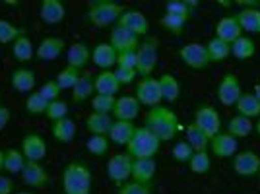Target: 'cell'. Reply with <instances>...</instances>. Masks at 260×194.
<instances>
[{
	"instance_id": "1",
	"label": "cell",
	"mask_w": 260,
	"mask_h": 194,
	"mask_svg": "<svg viewBox=\"0 0 260 194\" xmlns=\"http://www.w3.org/2000/svg\"><path fill=\"white\" fill-rule=\"evenodd\" d=\"M146 128L152 132L153 136L159 142H171L179 134V117L173 109L165 107V105H157L148 111L146 115Z\"/></svg>"
},
{
	"instance_id": "2",
	"label": "cell",
	"mask_w": 260,
	"mask_h": 194,
	"mask_svg": "<svg viewBox=\"0 0 260 194\" xmlns=\"http://www.w3.org/2000/svg\"><path fill=\"white\" fill-rule=\"evenodd\" d=\"M91 169L84 161H70L62 171V192L91 194Z\"/></svg>"
},
{
	"instance_id": "3",
	"label": "cell",
	"mask_w": 260,
	"mask_h": 194,
	"mask_svg": "<svg viewBox=\"0 0 260 194\" xmlns=\"http://www.w3.org/2000/svg\"><path fill=\"white\" fill-rule=\"evenodd\" d=\"M124 12V6L120 2L115 0H98V2H91L89 8L86 12L87 22L91 23L93 27H111V25H117L119 18Z\"/></svg>"
},
{
	"instance_id": "4",
	"label": "cell",
	"mask_w": 260,
	"mask_h": 194,
	"mask_svg": "<svg viewBox=\"0 0 260 194\" xmlns=\"http://www.w3.org/2000/svg\"><path fill=\"white\" fill-rule=\"evenodd\" d=\"M124 148L132 159H152L157 155V151L161 148V142L157 140L146 126H138Z\"/></svg>"
},
{
	"instance_id": "5",
	"label": "cell",
	"mask_w": 260,
	"mask_h": 194,
	"mask_svg": "<svg viewBox=\"0 0 260 194\" xmlns=\"http://www.w3.org/2000/svg\"><path fill=\"white\" fill-rule=\"evenodd\" d=\"M159 45L155 37H146L144 41H140V47L136 49L138 54V64H136V72L142 78H150L157 66V58H159Z\"/></svg>"
},
{
	"instance_id": "6",
	"label": "cell",
	"mask_w": 260,
	"mask_h": 194,
	"mask_svg": "<svg viewBox=\"0 0 260 194\" xmlns=\"http://www.w3.org/2000/svg\"><path fill=\"white\" fill-rule=\"evenodd\" d=\"M192 122L206 134L208 138H212V136H216V134L221 132V119H219V113H217L212 105H206V103H202L200 107H196L194 120H192Z\"/></svg>"
},
{
	"instance_id": "7",
	"label": "cell",
	"mask_w": 260,
	"mask_h": 194,
	"mask_svg": "<svg viewBox=\"0 0 260 194\" xmlns=\"http://www.w3.org/2000/svg\"><path fill=\"white\" fill-rule=\"evenodd\" d=\"M217 101L225 107H235V103L239 101V97L243 95V87H241V82L235 74H223V78L219 80L217 84Z\"/></svg>"
},
{
	"instance_id": "8",
	"label": "cell",
	"mask_w": 260,
	"mask_h": 194,
	"mask_svg": "<svg viewBox=\"0 0 260 194\" xmlns=\"http://www.w3.org/2000/svg\"><path fill=\"white\" fill-rule=\"evenodd\" d=\"M117 25L128 29L130 33H134L138 37H148V33H150V20L146 18L144 12L136 10V8H124Z\"/></svg>"
},
{
	"instance_id": "9",
	"label": "cell",
	"mask_w": 260,
	"mask_h": 194,
	"mask_svg": "<svg viewBox=\"0 0 260 194\" xmlns=\"http://www.w3.org/2000/svg\"><path fill=\"white\" fill-rule=\"evenodd\" d=\"M136 99H138V103L140 105H146V107H157V105H161V87H159V82H157V78H142L140 82H138V86H136Z\"/></svg>"
},
{
	"instance_id": "10",
	"label": "cell",
	"mask_w": 260,
	"mask_h": 194,
	"mask_svg": "<svg viewBox=\"0 0 260 194\" xmlns=\"http://www.w3.org/2000/svg\"><path fill=\"white\" fill-rule=\"evenodd\" d=\"M130 171H132V157L128 153H115L113 157H109L107 161V177L115 184H124L128 183Z\"/></svg>"
},
{
	"instance_id": "11",
	"label": "cell",
	"mask_w": 260,
	"mask_h": 194,
	"mask_svg": "<svg viewBox=\"0 0 260 194\" xmlns=\"http://www.w3.org/2000/svg\"><path fill=\"white\" fill-rule=\"evenodd\" d=\"M179 58L183 60L184 66H188V68H192V70H204V68L210 64L206 45H202V43H188V45H184V47H181Z\"/></svg>"
},
{
	"instance_id": "12",
	"label": "cell",
	"mask_w": 260,
	"mask_h": 194,
	"mask_svg": "<svg viewBox=\"0 0 260 194\" xmlns=\"http://www.w3.org/2000/svg\"><path fill=\"white\" fill-rule=\"evenodd\" d=\"M208 148L212 151V155H216L217 159H228L239 151V140L228 132H219V134L210 138Z\"/></svg>"
},
{
	"instance_id": "13",
	"label": "cell",
	"mask_w": 260,
	"mask_h": 194,
	"mask_svg": "<svg viewBox=\"0 0 260 194\" xmlns=\"http://www.w3.org/2000/svg\"><path fill=\"white\" fill-rule=\"evenodd\" d=\"M260 169V157L258 153H254L252 150H239L233 155V171L237 173L239 177H254L258 175Z\"/></svg>"
},
{
	"instance_id": "14",
	"label": "cell",
	"mask_w": 260,
	"mask_h": 194,
	"mask_svg": "<svg viewBox=\"0 0 260 194\" xmlns=\"http://www.w3.org/2000/svg\"><path fill=\"white\" fill-rule=\"evenodd\" d=\"M140 37L138 35H134V33H130L128 29H124V27H119V25H115L113 29H111V35H109V45L119 53H126V51H136L138 47H140Z\"/></svg>"
},
{
	"instance_id": "15",
	"label": "cell",
	"mask_w": 260,
	"mask_h": 194,
	"mask_svg": "<svg viewBox=\"0 0 260 194\" xmlns=\"http://www.w3.org/2000/svg\"><path fill=\"white\" fill-rule=\"evenodd\" d=\"M22 153L27 161H43L47 155V142L43 140L41 134L29 132L25 134L22 140Z\"/></svg>"
},
{
	"instance_id": "16",
	"label": "cell",
	"mask_w": 260,
	"mask_h": 194,
	"mask_svg": "<svg viewBox=\"0 0 260 194\" xmlns=\"http://www.w3.org/2000/svg\"><path fill=\"white\" fill-rule=\"evenodd\" d=\"M66 53V43L62 37H45L41 43L37 45L35 56L43 62H54Z\"/></svg>"
},
{
	"instance_id": "17",
	"label": "cell",
	"mask_w": 260,
	"mask_h": 194,
	"mask_svg": "<svg viewBox=\"0 0 260 194\" xmlns=\"http://www.w3.org/2000/svg\"><path fill=\"white\" fill-rule=\"evenodd\" d=\"M140 103L134 95H122L117 97V103H115V111H113V119L115 120H126L132 122L140 115Z\"/></svg>"
},
{
	"instance_id": "18",
	"label": "cell",
	"mask_w": 260,
	"mask_h": 194,
	"mask_svg": "<svg viewBox=\"0 0 260 194\" xmlns=\"http://www.w3.org/2000/svg\"><path fill=\"white\" fill-rule=\"evenodd\" d=\"M22 179L27 186H33V188H45L49 184V173L39 161H27L25 167L22 171Z\"/></svg>"
},
{
	"instance_id": "19",
	"label": "cell",
	"mask_w": 260,
	"mask_h": 194,
	"mask_svg": "<svg viewBox=\"0 0 260 194\" xmlns=\"http://www.w3.org/2000/svg\"><path fill=\"white\" fill-rule=\"evenodd\" d=\"M155 173H157L155 157H152V159H132V171H130V179L132 181L152 184Z\"/></svg>"
},
{
	"instance_id": "20",
	"label": "cell",
	"mask_w": 260,
	"mask_h": 194,
	"mask_svg": "<svg viewBox=\"0 0 260 194\" xmlns=\"http://www.w3.org/2000/svg\"><path fill=\"white\" fill-rule=\"evenodd\" d=\"M87 62H91V51L86 43L76 41L66 49V66L76 68V70H84Z\"/></svg>"
},
{
	"instance_id": "21",
	"label": "cell",
	"mask_w": 260,
	"mask_h": 194,
	"mask_svg": "<svg viewBox=\"0 0 260 194\" xmlns=\"http://www.w3.org/2000/svg\"><path fill=\"white\" fill-rule=\"evenodd\" d=\"M39 18L47 25H56V23L64 22L66 6L60 0H43L39 6Z\"/></svg>"
},
{
	"instance_id": "22",
	"label": "cell",
	"mask_w": 260,
	"mask_h": 194,
	"mask_svg": "<svg viewBox=\"0 0 260 194\" xmlns=\"http://www.w3.org/2000/svg\"><path fill=\"white\" fill-rule=\"evenodd\" d=\"M241 35H243V31H241V25H239L235 16H225V18H221V20L217 22L216 37L221 39L223 43L231 45L233 41H237Z\"/></svg>"
},
{
	"instance_id": "23",
	"label": "cell",
	"mask_w": 260,
	"mask_h": 194,
	"mask_svg": "<svg viewBox=\"0 0 260 194\" xmlns=\"http://www.w3.org/2000/svg\"><path fill=\"white\" fill-rule=\"evenodd\" d=\"M10 84L18 93H27L29 95L35 89L37 78H35V72L29 68H16L10 76Z\"/></svg>"
},
{
	"instance_id": "24",
	"label": "cell",
	"mask_w": 260,
	"mask_h": 194,
	"mask_svg": "<svg viewBox=\"0 0 260 194\" xmlns=\"http://www.w3.org/2000/svg\"><path fill=\"white\" fill-rule=\"evenodd\" d=\"M95 93L98 95H117L120 89V84L115 76V70H101L98 76H93Z\"/></svg>"
},
{
	"instance_id": "25",
	"label": "cell",
	"mask_w": 260,
	"mask_h": 194,
	"mask_svg": "<svg viewBox=\"0 0 260 194\" xmlns=\"http://www.w3.org/2000/svg\"><path fill=\"white\" fill-rule=\"evenodd\" d=\"M91 62L101 70H111L117 66V51L109 43H99L91 49Z\"/></svg>"
},
{
	"instance_id": "26",
	"label": "cell",
	"mask_w": 260,
	"mask_h": 194,
	"mask_svg": "<svg viewBox=\"0 0 260 194\" xmlns=\"http://www.w3.org/2000/svg\"><path fill=\"white\" fill-rule=\"evenodd\" d=\"M76 132H78L76 122L70 119V117H64V119L51 122V134H53L54 140L60 142V144H70V142H74Z\"/></svg>"
},
{
	"instance_id": "27",
	"label": "cell",
	"mask_w": 260,
	"mask_h": 194,
	"mask_svg": "<svg viewBox=\"0 0 260 194\" xmlns=\"http://www.w3.org/2000/svg\"><path fill=\"white\" fill-rule=\"evenodd\" d=\"M113 115H101V113H89L86 119V128L91 136H109V130L113 126Z\"/></svg>"
},
{
	"instance_id": "28",
	"label": "cell",
	"mask_w": 260,
	"mask_h": 194,
	"mask_svg": "<svg viewBox=\"0 0 260 194\" xmlns=\"http://www.w3.org/2000/svg\"><path fill=\"white\" fill-rule=\"evenodd\" d=\"M93 95H95L93 74L84 70V72L80 74V80H78V84L74 86V89H72V99H74L76 103H84V101L91 99Z\"/></svg>"
},
{
	"instance_id": "29",
	"label": "cell",
	"mask_w": 260,
	"mask_h": 194,
	"mask_svg": "<svg viewBox=\"0 0 260 194\" xmlns=\"http://www.w3.org/2000/svg\"><path fill=\"white\" fill-rule=\"evenodd\" d=\"M239 25H241V31L254 33L260 35V10L258 8H243L235 14Z\"/></svg>"
},
{
	"instance_id": "30",
	"label": "cell",
	"mask_w": 260,
	"mask_h": 194,
	"mask_svg": "<svg viewBox=\"0 0 260 194\" xmlns=\"http://www.w3.org/2000/svg\"><path fill=\"white\" fill-rule=\"evenodd\" d=\"M136 126L132 122H126V120H115L113 126L109 130V142L111 144H117V146H126L134 134Z\"/></svg>"
},
{
	"instance_id": "31",
	"label": "cell",
	"mask_w": 260,
	"mask_h": 194,
	"mask_svg": "<svg viewBox=\"0 0 260 194\" xmlns=\"http://www.w3.org/2000/svg\"><path fill=\"white\" fill-rule=\"evenodd\" d=\"M161 87V99L167 103H175L181 97V82L173 74H161L157 78Z\"/></svg>"
},
{
	"instance_id": "32",
	"label": "cell",
	"mask_w": 260,
	"mask_h": 194,
	"mask_svg": "<svg viewBox=\"0 0 260 194\" xmlns=\"http://www.w3.org/2000/svg\"><path fill=\"white\" fill-rule=\"evenodd\" d=\"M12 54L18 62H29L33 56H35V47H33V41L23 33L20 35L14 43H12Z\"/></svg>"
},
{
	"instance_id": "33",
	"label": "cell",
	"mask_w": 260,
	"mask_h": 194,
	"mask_svg": "<svg viewBox=\"0 0 260 194\" xmlns=\"http://www.w3.org/2000/svg\"><path fill=\"white\" fill-rule=\"evenodd\" d=\"M254 128V122L252 119H247V117H243V115H233L231 119L228 120V134H231L233 138H247L250 132Z\"/></svg>"
},
{
	"instance_id": "34",
	"label": "cell",
	"mask_w": 260,
	"mask_h": 194,
	"mask_svg": "<svg viewBox=\"0 0 260 194\" xmlns=\"http://www.w3.org/2000/svg\"><path fill=\"white\" fill-rule=\"evenodd\" d=\"M25 163H27V159L23 157L22 150L10 148V150L4 151V171L8 175H22Z\"/></svg>"
},
{
	"instance_id": "35",
	"label": "cell",
	"mask_w": 260,
	"mask_h": 194,
	"mask_svg": "<svg viewBox=\"0 0 260 194\" xmlns=\"http://www.w3.org/2000/svg\"><path fill=\"white\" fill-rule=\"evenodd\" d=\"M237 115H243L247 119H256L260 117V103L258 99L254 97V93H243L239 97V101L235 103Z\"/></svg>"
},
{
	"instance_id": "36",
	"label": "cell",
	"mask_w": 260,
	"mask_h": 194,
	"mask_svg": "<svg viewBox=\"0 0 260 194\" xmlns=\"http://www.w3.org/2000/svg\"><path fill=\"white\" fill-rule=\"evenodd\" d=\"M206 51L210 62H223V60H228L229 56H231V45L223 43L221 39L214 37V39L208 41Z\"/></svg>"
},
{
	"instance_id": "37",
	"label": "cell",
	"mask_w": 260,
	"mask_h": 194,
	"mask_svg": "<svg viewBox=\"0 0 260 194\" xmlns=\"http://www.w3.org/2000/svg\"><path fill=\"white\" fill-rule=\"evenodd\" d=\"M254 53H256V47H254V41L250 37L241 35L237 41L231 43V54L237 60H249V58L254 56Z\"/></svg>"
},
{
	"instance_id": "38",
	"label": "cell",
	"mask_w": 260,
	"mask_h": 194,
	"mask_svg": "<svg viewBox=\"0 0 260 194\" xmlns=\"http://www.w3.org/2000/svg\"><path fill=\"white\" fill-rule=\"evenodd\" d=\"M184 136H186V144H188V146H190L194 151H206L208 150L210 138H208L206 134H204L202 130L196 126L194 122H190V124L186 126Z\"/></svg>"
},
{
	"instance_id": "39",
	"label": "cell",
	"mask_w": 260,
	"mask_h": 194,
	"mask_svg": "<svg viewBox=\"0 0 260 194\" xmlns=\"http://www.w3.org/2000/svg\"><path fill=\"white\" fill-rule=\"evenodd\" d=\"M186 16H179V14H169L165 12L161 18H159V25H161L165 31L173 33V35H181L184 29V23H186Z\"/></svg>"
},
{
	"instance_id": "40",
	"label": "cell",
	"mask_w": 260,
	"mask_h": 194,
	"mask_svg": "<svg viewBox=\"0 0 260 194\" xmlns=\"http://www.w3.org/2000/svg\"><path fill=\"white\" fill-rule=\"evenodd\" d=\"M188 169L194 175H206L212 169V159H210V153L206 151H194L192 157L188 159Z\"/></svg>"
},
{
	"instance_id": "41",
	"label": "cell",
	"mask_w": 260,
	"mask_h": 194,
	"mask_svg": "<svg viewBox=\"0 0 260 194\" xmlns=\"http://www.w3.org/2000/svg\"><path fill=\"white\" fill-rule=\"evenodd\" d=\"M80 74H82V70H76V68H70V66H64L56 78H54V82L58 84V87L64 91V89H74V86L78 84V80H80Z\"/></svg>"
},
{
	"instance_id": "42",
	"label": "cell",
	"mask_w": 260,
	"mask_h": 194,
	"mask_svg": "<svg viewBox=\"0 0 260 194\" xmlns=\"http://www.w3.org/2000/svg\"><path fill=\"white\" fill-rule=\"evenodd\" d=\"M117 97L113 95H95L91 97V113H101V115H113L115 111Z\"/></svg>"
},
{
	"instance_id": "43",
	"label": "cell",
	"mask_w": 260,
	"mask_h": 194,
	"mask_svg": "<svg viewBox=\"0 0 260 194\" xmlns=\"http://www.w3.org/2000/svg\"><path fill=\"white\" fill-rule=\"evenodd\" d=\"M47 107H49V101L45 99L39 91H33L27 95L25 99V111L29 115H45L47 113Z\"/></svg>"
},
{
	"instance_id": "44",
	"label": "cell",
	"mask_w": 260,
	"mask_h": 194,
	"mask_svg": "<svg viewBox=\"0 0 260 194\" xmlns=\"http://www.w3.org/2000/svg\"><path fill=\"white\" fill-rule=\"evenodd\" d=\"M109 146H111V142H109L107 136H89L87 142H86L87 151H89L91 155H95V157H103V155H107Z\"/></svg>"
},
{
	"instance_id": "45",
	"label": "cell",
	"mask_w": 260,
	"mask_h": 194,
	"mask_svg": "<svg viewBox=\"0 0 260 194\" xmlns=\"http://www.w3.org/2000/svg\"><path fill=\"white\" fill-rule=\"evenodd\" d=\"M20 35H23V31L18 25H14L8 20H0V43L2 45L14 43Z\"/></svg>"
},
{
	"instance_id": "46",
	"label": "cell",
	"mask_w": 260,
	"mask_h": 194,
	"mask_svg": "<svg viewBox=\"0 0 260 194\" xmlns=\"http://www.w3.org/2000/svg\"><path fill=\"white\" fill-rule=\"evenodd\" d=\"M45 117L51 120V122L68 117V103H66V101H62V99L51 101V103H49V107H47V113H45Z\"/></svg>"
},
{
	"instance_id": "47",
	"label": "cell",
	"mask_w": 260,
	"mask_h": 194,
	"mask_svg": "<svg viewBox=\"0 0 260 194\" xmlns=\"http://www.w3.org/2000/svg\"><path fill=\"white\" fill-rule=\"evenodd\" d=\"M192 153H194V150H192V148L186 144V140L177 142L173 148H171V157H173L175 161L188 163V159L192 157Z\"/></svg>"
},
{
	"instance_id": "48",
	"label": "cell",
	"mask_w": 260,
	"mask_h": 194,
	"mask_svg": "<svg viewBox=\"0 0 260 194\" xmlns=\"http://www.w3.org/2000/svg\"><path fill=\"white\" fill-rule=\"evenodd\" d=\"M117 194H153L152 184L136 183V181H128V183L120 184Z\"/></svg>"
},
{
	"instance_id": "49",
	"label": "cell",
	"mask_w": 260,
	"mask_h": 194,
	"mask_svg": "<svg viewBox=\"0 0 260 194\" xmlns=\"http://www.w3.org/2000/svg\"><path fill=\"white\" fill-rule=\"evenodd\" d=\"M190 8H192V2H186V0H169L165 4V12L169 14H179V16H190Z\"/></svg>"
},
{
	"instance_id": "50",
	"label": "cell",
	"mask_w": 260,
	"mask_h": 194,
	"mask_svg": "<svg viewBox=\"0 0 260 194\" xmlns=\"http://www.w3.org/2000/svg\"><path fill=\"white\" fill-rule=\"evenodd\" d=\"M37 91H39V93H41V95H43L45 99L49 101V103H51V101H56V99L60 97V93H62V89L58 87V84H56L54 80H49V82H45L43 86L39 87Z\"/></svg>"
},
{
	"instance_id": "51",
	"label": "cell",
	"mask_w": 260,
	"mask_h": 194,
	"mask_svg": "<svg viewBox=\"0 0 260 194\" xmlns=\"http://www.w3.org/2000/svg\"><path fill=\"white\" fill-rule=\"evenodd\" d=\"M136 64H138V54H136V51H126V53L117 54V66L119 68L136 70Z\"/></svg>"
},
{
	"instance_id": "52",
	"label": "cell",
	"mask_w": 260,
	"mask_h": 194,
	"mask_svg": "<svg viewBox=\"0 0 260 194\" xmlns=\"http://www.w3.org/2000/svg\"><path fill=\"white\" fill-rule=\"evenodd\" d=\"M115 76H117V80H119L120 86H128L132 84L136 78H138V72L136 70H130V68H115Z\"/></svg>"
},
{
	"instance_id": "53",
	"label": "cell",
	"mask_w": 260,
	"mask_h": 194,
	"mask_svg": "<svg viewBox=\"0 0 260 194\" xmlns=\"http://www.w3.org/2000/svg\"><path fill=\"white\" fill-rule=\"evenodd\" d=\"M0 194H14V181L6 175H0Z\"/></svg>"
},
{
	"instance_id": "54",
	"label": "cell",
	"mask_w": 260,
	"mask_h": 194,
	"mask_svg": "<svg viewBox=\"0 0 260 194\" xmlns=\"http://www.w3.org/2000/svg\"><path fill=\"white\" fill-rule=\"evenodd\" d=\"M10 119H12V111L8 107H4V105H0V132L8 126Z\"/></svg>"
},
{
	"instance_id": "55",
	"label": "cell",
	"mask_w": 260,
	"mask_h": 194,
	"mask_svg": "<svg viewBox=\"0 0 260 194\" xmlns=\"http://www.w3.org/2000/svg\"><path fill=\"white\" fill-rule=\"evenodd\" d=\"M252 93H254V97L258 99V103H260V82L256 84V86H254V91H252Z\"/></svg>"
},
{
	"instance_id": "56",
	"label": "cell",
	"mask_w": 260,
	"mask_h": 194,
	"mask_svg": "<svg viewBox=\"0 0 260 194\" xmlns=\"http://www.w3.org/2000/svg\"><path fill=\"white\" fill-rule=\"evenodd\" d=\"M4 169V150H0V171Z\"/></svg>"
},
{
	"instance_id": "57",
	"label": "cell",
	"mask_w": 260,
	"mask_h": 194,
	"mask_svg": "<svg viewBox=\"0 0 260 194\" xmlns=\"http://www.w3.org/2000/svg\"><path fill=\"white\" fill-rule=\"evenodd\" d=\"M256 134L260 136V117H258V122H256Z\"/></svg>"
},
{
	"instance_id": "58",
	"label": "cell",
	"mask_w": 260,
	"mask_h": 194,
	"mask_svg": "<svg viewBox=\"0 0 260 194\" xmlns=\"http://www.w3.org/2000/svg\"><path fill=\"white\" fill-rule=\"evenodd\" d=\"M16 194H31V192H16Z\"/></svg>"
},
{
	"instance_id": "59",
	"label": "cell",
	"mask_w": 260,
	"mask_h": 194,
	"mask_svg": "<svg viewBox=\"0 0 260 194\" xmlns=\"http://www.w3.org/2000/svg\"><path fill=\"white\" fill-rule=\"evenodd\" d=\"M258 179H260V169H258Z\"/></svg>"
}]
</instances>
